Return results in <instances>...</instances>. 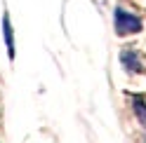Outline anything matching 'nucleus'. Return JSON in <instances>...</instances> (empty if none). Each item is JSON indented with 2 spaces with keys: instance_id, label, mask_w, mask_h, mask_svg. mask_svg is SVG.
Instances as JSON below:
<instances>
[{
  "instance_id": "obj_4",
  "label": "nucleus",
  "mask_w": 146,
  "mask_h": 143,
  "mask_svg": "<svg viewBox=\"0 0 146 143\" xmlns=\"http://www.w3.org/2000/svg\"><path fill=\"white\" fill-rule=\"evenodd\" d=\"M134 113H137V117H139V122L146 127V103L141 99H134Z\"/></svg>"
},
{
  "instance_id": "obj_2",
  "label": "nucleus",
  "mask_w": 146,
  "mask_h": 143,
  "mask_svg": "<svg viewBox=\"0 0 146 143\" xmlns=\"http://www.w3.org/2000/svg\"><path fill=\"white\" fill-rule=\"evenodd\" d=\"M3 35H5V45H7V56L14 59V33H12V21L10 14H3Z\"/></svg>"
},
{
  "instance_id": "obj_3",
  "label": "nucleus",
  "mask_w": 146,
  "mask_h": 143,
  "mask_svg": "<svg viewBox=\"0 0 146 143\" xmlns=\"http://www.w3.org/2000/svg\"><path fill=\"white\" fill-rule=\"evenodd\" d=\"M120 61H123V66L130 70V73H139V70H141V59H139V54L132 52V49L123 52V54H120Z\"/></svg>"
},
{
  "instance_id": "obj_1",
  "label": "nucleus",
  "mask_w": 146,
  "mask_h": 143,
  "mask_svg": "<svg viewBox=\"0 0 146 143\" xmlns=\"http://www.w3.org/2000/svg\"><path fill=\"white\" fill-rule=\"evenodd\" d=\"M141 19L137 14H130L127 10H123V7H118L115 10V33L118 35H134L141 31Z\"/></svg>"
}]
</instances>
